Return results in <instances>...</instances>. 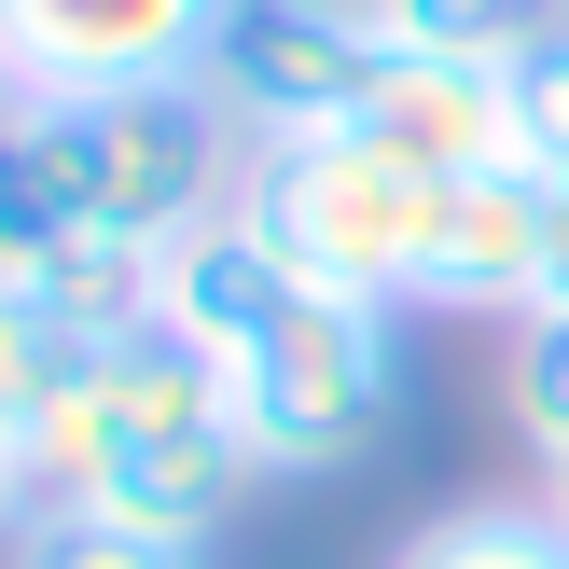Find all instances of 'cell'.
<instances>
[{
	"label": "cell",
	"instance_id": "obj_4",
	"mask_svg": "<svg viewBox=\"0 0 569 569\" xmlns=\"http://www.w3.org/2000/svg\"><path fill=\"white\" fill-rule=\"evenodd\" d=\"M56 126H70V167H83V222H111L139 250L194 237L250 194V139L222 126L209 83H126V98H83Z\"/></svg>",
	"mask_w": 569,
	"mask_h": 569
},
{
	"label": "cell",
	"instance_id": "obj_9",
	"mask_svg": "<svg viewBox=\"0 0 569 569\" xmlns=\"http://www.w3.org/2000/svg\"><path fill=\"white\" fill-rule=\"evenodd\" d=\"M361 126L403 139V153L445 167V181H472V167H528V153H515V83H500L487 56H403V42H389Z\"/></svg>",
	"mask_w": 569,
	"mask_h": 569
},
{
	"label": "cell",
	"instance_id": "obj_6",
	"mask_svg": "<svg viewBox=\"0 0 569 569\" xmlns=\"http://www.w3.org/2000/svg\"><path fill=\"white\" fill-rule=\"evenodd\" d=\"M237 0H0V70L14 98L83 111L126 83H194Z\"/></svg>",
	"mask_w": 569,
	"mask_h": 569
},
{
	"label": "cell",
	"instance_id": "obj_2",
	"mask_svg": "<svg viewBox=\"0 0 569 569\" xmlns=\"http://www.w3.org/2000/svg\"><path fill=\"white\" fill-rule=\"evenodd\" d=\"M445 167H417L403 139L348 126L306 153H250L237 209L278 237V264L306 292H361V306H431V250H445Z\"/></svg>",
	"mask_w": 569,
	"mask_h": 569
},
{
	"label": "cell",
	"instance_id": "obj_8",
	"mask_svg": "<svg viewBox=\"0 0 569 569\" xmlns=\"http://www.w3.org/2000/svg\"><path fill=\"white\" fill-rule=\"evenodd\" d=\"M542 167H472L445 194V250H431V306H472V320H528L542 306Z\"/></svg>",
	"mask_w": 569,
	"mask_h": 569
},
{
	"label": "cell",
	"instance_id": "obj_10",
	"mask_svg": "<svg viewBox=\"0 0 569 569\" xmlns=\"http://www.w3.org/2000/svg\"><path fill=\"white\" fill-rule=\"evenodd\" d=\"M83 237V167H70V126L42 98L0 111V278H42L56 250Z\"/></svg>",
	"mask_w": 569,
	"mask_h": 569
},
{
	"label": "cell",
	"instance_id": "obj_14",
	"mask_svg": "<svg viewBox=\"0 0 569 569\" xmlns=\"http://www.w3.org/2000/svg\"><path fill=\"white\" fill-rule=\"evenodd\" d=\"M376 14V42H403V56H515L528 28H556V0H361Z\"/></svg>",
	"mask_w": 569,
	"mask_h": 569
},
{
	"label": "cell",
	"instance_id": "obj_13",
	"mask_svg": "<svg viewBox=\"0 0 569 569\" xmlns=\"http://www.w3.org/2000/svg\"><path fill=\"white\" fill-rule=\"evenodd\" d=\"M70 376H83V333L42 306V278H0V431L28 445V431L56 417V389H70Z\"/></svg>",
	"mask_w": 569,
	"mask_h": 569
},
{
	"label": "cell",
	"instance_id": "obj_17",
	"mask_svg": "<svg viewBox=\"0 0 569 569\" xmlns=\"http://www.w3.org/2000/svg\"><path fill=\"white\" fill-rule=\"evenodd\" d=\"M500 83H515V153L542 167V181H569V14L528 28V42L500 56Z\"/></svg>",
	"mask_w": 569,
	"mask_h": 569
},
{
	"label": "cell",
	"instance_id": "obj_5",
	"mask_svg": "<svg viewBox=\"0 0 569 569\" xmlns=\"http://www.w3.org/2000/svg\"><path fill=\"white\" fill-rule=\"evenodd\" d=\"M376 70H389V42L361 0H237L194 83L222 98V126L250 153H306V139H348L376 111Z\"/></svg>",
	"mask_w": 569,
	"mask_h": 569
},
{
	"label": "cell",
	"instance_id": "obj_19",
	"mask_svg": "<svg viewBox=\"0 0 569 569\" xmlns=\"http://www.w3.org/2000/svg\"><path fill=\"white\" fill-rule=\"evenodd\" d=\"M542 306H569V181H556V209H542Z\"/></svg>",
	"mask_w": 569,
	"mask_h": 569
},
{
	"label": "cell",
	"instance_id": "obj_18",
	"mask_svg": "<svg viewBox=\"0 0 569 569\" xmlns=\"http://www.w3.org/2000/svg\"><path fill=\"white\" fill-rule=\"evenodd\" d=\"M28 515H42V487H28V445H14V431H0V542H14V528H28Z\"/></svg>",
	"mask_w": 569,
	"mask_h": 569
},
{
	"label": "cell",
	"instance_id": "obj_16",
	"mask_svg": "<svg viewBox=\"0 0 569 569\" xmlns=\"http://www.w3.org/2000/svg\"><path fill=\"white\" fill-rule=\"evenodd\" d=\"M14 569H209V542H153V528H111V515H28Z\"/></svg>",
	"mask_w": 569,
	"mask_h": 569
},
{
	"label": "cell",
	"instance_id": "obj_15",
	"mask_svg": "<svg viewBox=\"0 0 569 569\" xmlns=\"http://www.w3.org/2000/svg\"><path fill=\"white\" fill-rule=\"evenodd\" d=\"M500 403H515V445H528V459H569V306H528V320H515Z\"/></svg>",
	"mask_w": 569,
	"mask_h": 569
},
{
	"label": "cell",
	"instance_id": "obj_12",
	"mask_svg": "<svg viewBox=\"0 0 569 569\" xmlns=\"http://www.w3.org/2000/svg\"><path fill=\"white\" fill-rule=\"evenodd\" d=\"M389 569H569V528L542 515V500H459V515L403 528Z\"/></svg>",
	"mask_w": 569,
	"mask_h": 569
},
{
	"label": "cell",
	"instance_id": "obj_11",
	"mask_svg": "<svg viewBox=\"0 0 569 569\" xmlns=\"http://www.w3.org/2000/svg\"><path fill=\"white\" fill-rule=\"evenodd\" d=\"M153 292H167V250L111 237V222H83V237L42 264V306L83 333V348H126V333H153Z\"/></svg>",
	"mask_w": 569,
	"mask_h": 569
},
{
	"label": "cell",
	"instance_id": "obj_7",
	"mask_svg": "<svg viewBox=\"0 0 569 569\" xmlns=\"http://www.w3.org/2000/svg\"><path fill=\"white\" fill-rule=\"evenodd\" d=\"M292 292H306V278L278 264V237H264L250 209H222V222H194V237H167V292H153V320L222 376V361H250V348L278 333V306H292Z\"/></svg>",
	"mask_w": 569,
	"mask_h": 569
},
{
	"label": "cell",
	"instance_id": "obj_3",
	"mask_svg": "<svg viewBox=\"0 0 569 569\" xmlns=\"http://www.w3.org/2000/svg\"><path fill=\"white\" fill-rule=\"evenodd\" d=\"M250 472H361L403 417V306L361 292H292L250 361H222Z\"/></svg>",
	"mask_w": 569,
	"mask_h": 569
},
{
	"label": "cell",
	"instance_id": "obj_20",
	"mask_svg": "<svg viewBox=\"0 0 569 569\" xmlns=\"http://www.w3.org/2000/svg\"><path fill=\"white\" fill-rule=\"evenodd\" d=\"M542 515H556V528H569V459H542Z\"/></svg>",
	"mask_w": 569,
	"mask_h": 569
},
{
	"label": "cell",
	"instance_id": "obj_1",
	"mask_svg": "<svg viewBox=\"0 0 569 569\" xmlns=\"http://www.w3.org/2000/svg\"><path fill=\"white\" fill-rule=\"evenodd\" d=\"M28 487H42V515H111V528H153V542H209L264 472L237 445L222 376L153 320L126 348H83V376L28 431Z\"/></svg>",
	"mask_w": 569,
	"mask_h": 569
}]
</instances>
